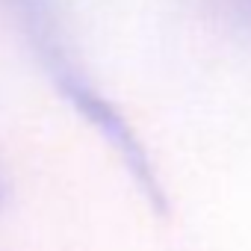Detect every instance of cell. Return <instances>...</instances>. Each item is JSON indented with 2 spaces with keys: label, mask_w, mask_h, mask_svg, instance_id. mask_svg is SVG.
<instances>
[{
  "label": "cell",
  "mask_w": 251,
  "mask_h": 251,
  "mask_svg": "<svg viewBox=\"0 0 251 251\" xmlns=\"http://www.w3.org/2000/svg\"><path fill=\"white\" fill-rule=\"evenodd\" d=\"M9 15L18 21V30L27 36L30 48L39 53L42 65L48 68V74L53 77V83L65 92V98L86 112L95 124H100L103 130L112 127V115L109 109L98 100V95L86 86L83 74L77 71L65 42H62V30L56 21V9H53V0H0Z\"/></svg>",
  "instance_id": "1"
},
{
  "label": "cell",
  "mask_w": 251,
  "mask_h": 251,
  "mask_svg": "<svg viewBox=\"0 0 251 251\" xmlns=\"http://www.w3.org/2000/svg\"><path fill=\"white\" fill-rule=\"evenodd\" d=\"M6 201H9V180H6L3 166H0V213L6 210Z\"/></svg>",
  "instance_id": "2"
}]
</instances>
